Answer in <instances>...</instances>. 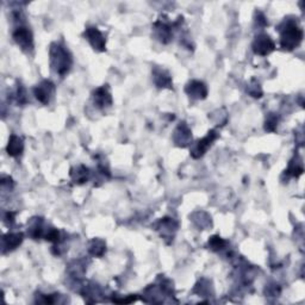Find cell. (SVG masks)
I'll list each match as a JSON object with an SVG mask.
<instances>
[{"instance_id":"5bb4252c","label":"cell","mask_w":305,"mask_h":305,"mask_svg":"<svg viewBox=\"0 0 305 305\" xmlns=\"http://www.w3.org/2000/svg\"><path fill=\"white\" fill-rule=\"evenodd\" d=\"M155 30H156L157 38H159L161 42L162 43L169 42L172 33H171V29H169L168 25L163 24V23H156V24H155Z\"/></svg>"},{"instance_id":"9c48e42d","label":"cell","mask_w":305,"mask_h":305,"mask_svg":"<svg viewBox=\"0 0 305 305\" xmlns=\"http://www.w3.org/2000/svg\"><path fill=\"white\" fill-rule=\"evenodd\" d=\"M186 93L193 99H204L208 94V88L204 82L191 81L186 86Z\"/></svg>"},{"instance_id":"ac0fdd59","label":"cell","mask_w":305,"mask_h":305,"mask_svg":"<svg viewBox=\"0 0 305 305\" xmlns=\"http://www.w3.org/2000/svg\"><path fill=\"white\" fill-rule=\"evenodd\" d=\"M277 123H278V119L275 117H269L267 118L266 120V130L268 131H273L275 129V126H277Z\"/></svg>"},{"instance_id":"9a60e30c","label":"cell","mask_w":305,"mask_h":305,"mask_svg":"<svg viewBox=\"0 0 305 305\" xmlns=\"http://www.w3.org/2000/svg\"><path fill=\"white\" fill-rule=\"evenodd\" d=\"M72 178H73L74 183L83 184L88 179V169L83 166L76 167V172H72Z\"/></svg>"},{"instance_id":"ba28073f","label":"cell","mask_w":305,"mask_h":305,"mask_svg":"<svg viewBox=\"0 0 305 305\" xmlns=\"http://www.w3.org/2000/svg\"><path fill=\"white\" fill-rule=\"evenodd\" d=\"M93 99L94 104H97L98 108L104 109L106 106H110L112 104V98L108 86L97 88L93 93Z\"/></svg>"},{"instance_id":"277c9868","label":"cell","mask_w":305,"mask_h":305,"mask_svg":"<svg viewBox=\"0 0 305 305\" xmlns=\"http://www.w3.org/2000/svg\"><path fill=\"white\" fill-rule=\"evenodd\" d=\"M216 139H217V134H216V131L214 130L209 131V134L206 135L203 140H199L193 147H192V151H191L192 156L195 157V159L203 156V155L206 152V151H208L210 147H211L212 142H214Z\"/></svg>"},{"instance_id":"30bf717a","label":"cell","mask_w":305,"mask_h":305,"mask_svg":"<svg viewBox=\"0 0 305 305\" xmlns=\"http://www.w3.org/2000/svg\"><path fill=\"white\" fill-rule=\"evenodd\" d=\"M191 140H192L191 131H190V129L185 125V123L178 126V129L175 130L174 134V141L177 142V145L180 147H186Z\"/></svg>"},{"instance_id":"52a82bcc","label":"cell","mask_w":305,"mask_h":305,"mask_svg":"<svg viewBox=\"0 0 305 305\" xmlns=\"http://www.w3.org/2000/svg\"><path fill=\"white\" fill-rule=\"evenodd\" d=\"M13 38L17 44L21 45L22 49L33 48V35L31 31L27 28H18L13 33Z\"/></svg>"},{"instance_id":"e0dca14e","label":"cell","mask_w":305,"mask_h":305,"mask_svg":"<svg viewBox=\"0 0 305 305\" xmlns=\"http://www.w3.org/2000/svg\"><path fill=\"white\" fill-rule=\"evenodd\" d=\"M227 246V241H224L223 238H221L220 236H212L209 240V247L215 252L223 249Z\"/></svg>"},{"instance_id":"8992f818","label":"cell","mask_w":305,"mask_h":305,"mask_svg":"<svg viewBox=\"0 0 305 305\" xmlns=\"http://www.w3.org/2000/svg\"><path fill=\"white\" fill-rule=\"evenodd\" d=\"M85 36L86 38L88 39V42L91 43L92 47L96 49V50L99 51L105 50L106 45L105 37L103 36V34L100 33L97 28H88L87 30L85 31Z\"/></svg>"},{"instance_id":"4fadbf2b","label":"cell","mask_w":305,"mask_h":305,"mask_svg":"<svg viewBox=\"0 0 305 305\" xmlns=\"http://www.w3.org/2000/svg\"><path fill=\"white\" fill-rule=\"evenodd\" d=\"M154 80H155V83H156L159 87H169L172 83L169 74L162 70L154 71Z\"/></svg>"},{"instance_id":"8fae6325","label":"cell","mask_w":305,"mask_h":305,"mask_svg":"<svg viewBox=\"0 0 305 305\" xmlns=\"http://www.w3.org/2000/svg\"><path fill=\"white\" fill-rule=\"evenodd\" d=\"M23 242V234L22 232H14V234H7L2 238V244H4V252L6 250H13Z\"/></svg>"},{"instance_id":"6da1fadb","label":"cell","mask_w":305,"mask_h":305,"mask_svg":"<svg viewBox=\"0 0 305 305\" xmlns=\"http://www.w3.org/2000/svg\"><path fill=\"white\" fill-rule=\"evenodd\" d=\"M50 65L51 68L59 76H63L68 73L72 66V56L65 47L60 44H53L50 48Z\"/></svg>"},{"instance_id":"2e32d148","label":"cell","mask_w":305,"mask_h":305,"mask_svg":"<svg viewBox=\"0 0 305 305\" xmlns=\"http://www.w3.org/2000/svg\"><path fill=\"white\" fill-rule=\"evenodd\" d=\"M90 253L94 257H102L106 250V244L104 241L100 240H93L90 244Z\"/></svg>"},{"instance_id":"5b68a950","label":"cell","mask_w":305,"mask_h":305,"mask_svg":"<svg viewBox=\"0 0 305 305\" xmlns=\"http://www.w3.org/2000/svg\"><path fill=\"white\" fill-rule=\"evenodd\" d=\"M34 93H35V97L37 98L38 102H41L42 104H48L49 100H50V97L53 96L54 93V83L48 81H43L37 85L34 90Z\"/></svg>"},{"instance_id":"7c38bea8","label":"cell","mask_w":305,"mask_h":305,"mask_svg":"<svg viewBox=\"0 0 305 305\" xmlns=\"http://www.w3.org/2000/svg\"><path fill=\"white\" fill-rule=\"evenodd\" d=\"M23 148H24V145H23V140L21 139V137L14 136V135H12L10 141H8V145H7L8 155H10V156H13V157L19 156V155H21L23 152Z\"/></svg>"},{"instance_id":"7a4b0ae2","label":"cell","mask_w":305,"mask_h":305,"mask_svg":"<svg viewBox=\"0 0 305 305\" xmlns=\"http://www.w3.org/2000/svg\"><path fill=\"white\" fill-rule=\"evenodd\" d=\"M302 39H303V31L301 28H298L295 23H289L284 30L281 31L280 37V44L281 48L285 50H293L301 44Z\"/></svg>"},{"instance_id":"3957f363","label":"cell","mask_w":305,"mask_h":305,"mask_svg":"<svg viewBox=\"0 0 305 305\" xmlns=\"http://www.w3.org/2000/svg\"><path fill=\"white\" fill-rule=\"evenodd\" d=\"M274 42L272 41V38H270L268 35H265V34L257 36L254 43H253V50H254V53L261 56L268 55V54L274 50Z\"/></svg>"}]
</instances>
